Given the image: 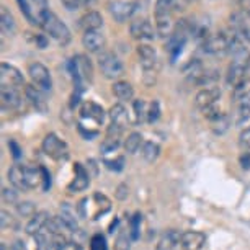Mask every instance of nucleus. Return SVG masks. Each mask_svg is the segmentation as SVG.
Returning <instances> with one entry per match:
<instances>
[{"label": "nucleus", "instance_id": "1", "mask_svg": "<svg viewBox=\"0 0 250 250\" xmlns=\"http://www.w3.org/2000/svg\"><path fill=\"white\" fill-rule=\"evenodd\" d=\"M229 54H230V58H232L230 64L249 69V65H250V31L247 26L230 31Z\"/></svg>", "mask_w": 250, "mask_h": 250}, {"label": "nucleus", "instance_id": "2", "mask_svg": "<svg viewBox=\"0 0 250 250\" xmlns=\"http://www.w3.org/2000/svg\"><path fill=\"white\" fill-rule=\"evenodd\" d=\"M40 28H43L46 35H49V38H53L56 43L61 46H67L70 40H72L69 26L51 10H48L40 18Z\"/></svg>", "mask_w": 250, "mask_h": 250}, {"label": "nucleus", "instance_id": "3", "mask_svg": "<svg viewBox=\"0 0 250 250\" xmlns=\"http://www.w3.org/2000/svg\"><path fill=\"white\" fill-rule=\"evenodd\" d=\"M173 10H175V0H157L155 2V30L160 38H168L175 28L172 21Z\"/></svg>", "mask_w": 250, "mask_h": 250}, {"label": "nucleus", "instance_id": "4", "mask_svg": "<svg viewBox=\"0 0 250 250\" xmlns=\"http://www.w3.org/2000/svg\"><path fill=\"white\" fill-rule=\"evenodd\" d=\"M98 65H100V70L105 79L115 80L125 74V65L115 53H108V51L102 53L100 59H98Z\"/></svg>", "mask_w": 250, "mask_h": 250}, {"label": "nucleus", "instance_id": "5", "mask_svg": "<svg viewBox=\"0 0 250 250\" xmlns=\"http://www.w3.org/2000/svg\"><path fill=\"white\" fill-rule=\"evenodd\" d=\"M28 75H30L33 85L43 92H51L53 88V79H51L49 69L41 62H33L28 65Z\"/></svg>", "mask_w": 250, "mask_h": 250}, {"label": "nucleus", "instance_id": "6", "mask_svg": "<svg viewBox=\"0 0 250 250\" xmlns=\"http://www.w3.org/2000/svg\"><path fill=\"white\" fill-rule=\"evenodd\" d=\"M229 46H230V35H226V33L209 35L201 43L203 51L206 54H213V56H223L226 53H229Z\"/></svg>", "mask_w": 250, "mask_h": 250}, {"label": "nucleus", "instance_id": "7", "mask_svg": "<svg viewBox=\"0 0 250 250\" xmlns=\"http://www.w3.org/2000/svg\"><path fill=\"white\" fill-rule=\"evenodd\" d=\"M43 152L54 160H65L69 157V147L62 139H59L54 133H49L43 139Z\"/></svg>", "mask_w": 250, "mask_h": 250}, {"label": "nucleus", "instance_id": "8", "mask_svg": "<svg viewBox=\"0 0 250 250\" xmlns=\"http://www.w3.org/2000/svg\"><path fill=\"white\" fill-rule=\"evenodd\" d=\"M129 33L138 41H152L155 35H157V30L154 28L147 17H139L131 21Z\"/></svg>", "mask_w": 250, "mask_h": 250}, {"label": "nucleus", "instance_id": "9", "mask_svg": "<svg viewBox=\"0 0 250 250\" xmlns=\"http://www.w3.org/2000/svg\"><path fill=\"white\" fill-rule=\"evenodd\" d=\"M108 12L118 23H125L138 12V2H126V0H111L108 3Z\"/></svg>", "mask_w": 250, "mask_h": 250}, {"label": "nucleus", "instance_id": "10", "mask_svg": "<svg viewBox=\"0 0 250 250\" xmlns=\"http://www.w3.org/2000/svg\"><path fill=\"white\" fill-rule=\"evenodd\" d=\"M0 87H12L18 88V90L25 87V79H23L20 69L8 62H2L0 65Z\"/></svg>", "mask_w": 250, "mask_h": 250}, {"label": "nucleus", "instance_id": "11", "mask_svg": "<svg viewBox=\"0 0 250 250\" xmlns=\"http://www.w3.org/2000/svg\"><path fill=\"white\" fill-rule=\"evenodd\" d=\"M219 98H221V90L218 87H206L196 93L195 103H196V106L205 113L206 110H209V108L218 106Z\"/></svg>", "mask_w": 250, "mask_h": 250}, {"label": "nucleus", "instance_id": "12", "mask_svg": "<svg viewBox=\"0 0 250 250\" xmlns=\"http://www.w3.org/2000/svg\"><path fill=\"white\" fill-rule=\"evenodd\" d=\"M80 118H82V120L93 121L97 126H100L102 123L105 121V110H103V106L98 105L97 102L87 100L80 106Z\"/></svg>", "mask_w": 250, "mask_h": 250}, {"label": "nucleus", "instance_id": "13", "mask_svg": "<svg viewBox=\"0 0 250 250\" xmlns=\"http://www.w3.org/2000/svg\"><path fill=\"white\" fill-rule=\"evenodd\" d=\"M82 44L90 53H102L106 46V38L100 30L85 31L82 36Z\"/></svg>", "mask_w": 250, "mask_h": 250}, {"label": "nucleus", "instance_id": "14", "mask_svg": "<svg viewBox=\"0 0 250 250\" xmlns=\"http://www.w3.org/2000/svg\"><path fill=\"white\" fill-rule=\"evenodd\" d=\"M123 131H125V129L120 128V126L111 125V123H110V126H108V129H106V136H105V139H103L102 147H100L103 154L115 152V150L120 147Z\"/></svg>", "mask_w": 250, "mask_h": 250}, {"label": "nucleus", "instance_id": "15", "mask_svg": "<svg viewBox=\"0 0 250 250\" xmlns=\"http://www.w3.org/2000/svg\"><path fill=\"white\" fill-rule=\"evenodd\" d=\"M74 172H75V178L69 183L67 190L70 193L83 191L85 188H88V185H90V173L87 172V168L83 167V165L80 164V162H75Z\"/></svg>", "mask_w": 250, "mask_h": 250}, {"label": "nucleus", "instance_id": "16", "mask_svg": "<svg viewBox=\"0 0 250 250\" xmlns=\"http://www.w3.org/2000/svg\"><path fill=\"white\" fill-rule=\"evenodd\" d=\"M25 95L28 98V102L31 103V106L35 108L38 113L44 115L48 111V102H46V97H44V92L40 90L38 87L35 85H26L25 87Z\"/></svg>", "mask_w": 250, "mask_h": 250}, {"label": "nucleus", "instance_id": "17", "mask_svg": "<svg viewBox=\"0 0 250 250\" xmlns=\"http://www.w3.org/2000/svg\"><path fill=\"white\" fill-rule=\"evenodd\" d=\"M0 103L3 110H17L21 105L20 90L12 87H0Z\"/></svg>", "mask_w": 250, "mask_h": 250}, {"label": "nucleus", "instance_id": "18", "mask_svg": "<svg viewBox=\"0 0 250 250\" xmlns=\"http://www.w3.org/2000/svg\"><path fill=\"white\" fill-rule=\"evenodd\" d=\"M182 247L183 250H201L206 244V235L198 230H187L182 234Z\"/></svg>", "mask_w": 250, "mask_h": 250}, {"label": "nucleus", "instance_id": "19", "mask_svg": "<svg viewBox=\"0 0 250 250\" xmlns=\"http://www.w3.org/2000/svg\"><path fill=\"white\" fill-rule=\"evenodd\" d=\"M180 242H182V234L177 229H168L160 235L155 250H175Z\"/></svg>", "mask_w": 250, "mask_h": 250}, {"label": "nucleus", "instance_id": "20", "mask_svg": "<svg viewBox=\"0 0 250 250\" xmlns=\"http://www.w3.org/2000/svg\"><path fill=\"white\" fill-rule=\"evenodd\" d=\"M102 26H103V17L98 12H95V10L87 12L85 15H83L79 20V28L83 33H85V31H92V30H100Z\"/></svg>", "mask_w": 250, "mask_h": 250}, {"label": "nucleus", "instance_id": "21", "mask_svg": "<svg viewBox=\"0 0 250 250\" xmlns=\"http://www.w3.org/2000/svg\"><path fill=\"white\" fill-rule=\"evenodd\" d=\"M108 116H110L111 125L120 126V128H123V129L128 128L129 115H128V110H126V108L121 105V103H116V105H113L110 108V113H108Z\"/></svg>", "mask_w": 250, "mask_h": 250}, {"label": "nucleus", "instance_id": "22", "mask_svg": "<svg viewBox=\"0 0 250 250\" xmlns=\"http://www.w3.org/2000/svg\"><path fill=\"white\" fill-rule=\"evenodd\" d=\"M51 219V216L48 214V211H38V213L30 219V223L26 224V234L36 235L44 229V226L48 224V221Z\"/></svg>", "mask_w": 250, "mask_h": 250}, {"label": "nucleus", "instance_id": "23", "mask_svg": "<svg viewBox=\"0 0 250 250\" xmlns=\"http://www.w3.org/2000/svg\"><path fill=\"white\" fill-rule=\"evenodd\" d=\"M0 30L3 36H13L17 31V21L7 7H2L0 10Z\"/></svg>", "mask_w": 250, "mask_h": 250}, {"label": "nucleus", "instance_id": "24", "mask_svg": "<svg viewBox=\"0 0 250 250\" xmlns=\"http://www.w3.org/2000/svg\"><path fill=\"white\" fill-rule=\"evenodd\" d=\"M8 180L17 190H21V191H26L28 187H26V178H25V165H13V167L8 170Z\"/></svg>", "mask_w": 250, "mask_h": 250}, {"label": "nucleus", "instance_id": "25", "mask_svg": "<svg viewBox=\"0 0 250 250\" xmlns=\"http://www.w3.org/2000/svg\"><path fill=\"white\" fill-rule=\"evenodd\" d=\"M111 90L118 100H121V102H129V100H133V97H134V88L129 82H126V80H118V82H115Z\"/></svg>", "mask_w": 250, "mask_h": 250}, {"label": "nucleus", "instance_id": "26", "mask_svg": "<svg viewBox=\"0 0 250 250\" xmlns=\"http://www.w3.org/2000/svg\"><path fill=\"white\" fill-rule=\"evenodd\" d=\"M92 201H93V208H95V211H93V214H92V219H98L100 216H103L111 209L110 198L102 195V193H95V195L92 196Z\"/></svg>", "mask_w": 250, "mask_h": 250}, {"label": "nucleus", "instance_id": "27", "mask_svg": "<svg viewBox=\"0 0 250 250\" xmlns=\"http://www.w3.org/2000/svg\"><path fill=\"white\" fill-rule=\"evenodd\" d=\"M59 218L65 224L67 230H72V232H75V230L79 229L77 218H75V209H74V208H70L67 203H64V205L61 206V216H59Z\"/></svg>", "mask_w": 250, "mask_h": 250}, {"label": "nucleus", "instance_id": "28", "mask_svg": "<svg viewBox=\"0 0 250 250\" xmlns=\"http://www.w3.org/2000/svg\"><path fill=\"white\" fill-rule=\"evenodd\" d=\"M36 240V250H53L54 247L58 249V242H56V235L48 232L46 229L41 230L40 234L35 235Z\"/></svg>", "mask_w": 250, "mask_h": 250}, {"label": "nucleus", "instance_id": "29", "mask_svg": "<svg viewBox=\"0 0 250 250\" xmlns=\"http://www.w3.org/2000/svg\"><path fill=\"white\" fill-rule=\"evenodd\" d=\"M232 98H234V103H239V102L250 98V79L245 77L242 82L237 83V85L232 88Z\"/></svg>", "mask_w": 250, "mask_h": 250}, {"label": "nucleus", "instance_id": "30", "mask_svg": "<svg viewBox=\"0 0 250 250\" xmlns=\"http://www.w3.org/2000/svg\"><path fill=\"white\" fill-rule=\"evenodd\" d=\"M17 3H18V8H20L21 15L26 18V21H30L31 25H35V26H40V21H38V17L35 10H33V7L30 5V2H28V0H17Z\"/></svg>", "mask_w": 250, "mask_h": 250}, {"label": "nucleus", "instance_id": "31", "mask_svg": "<svg viewBox=\"0 0 250 250\" xmlns=\"http://www.w3.org/2000/svg\"><path fill=\"white\" fill-rule=\"evenodd\" d=\"M133 110H134L136 123H138V125H141V123H146V121H147L149 103H146L144 100H134V102H133Z\"/></svg>", "mask_w": 250, "mask_h": 250}, {"label": "nucleus", "instance_id": "32", "mask_svg": "<svg viewBox=\"0 0 250 250\" xmlns=\"http://www.w3.org/2000/svg\"><path fill=\"white\" fill-rule=\"evenodd\" d=\"M143 144V134L141 133H131L128 139L125 141V150L128 154H136Z\"/></svg>", "mask_w": 250, "mask_h": 250}, {"label": "nucleus", "instance_id": "33", "mask_svg": "<svg viewBox=\"0 0 250 250\" xmlns=\"http://www.w3.org/2000/svg\"><path fill=\"white\" fill-rule=\"evenodd\" d=\"M160 155V146L157 143H144L143 146V157L147 162H155Z\"/></svg>", "mask_w": 250, "mask_h": 250}, {"label": "nucleus", "instance_id": "34", "mask_svg": "<svg viewBox=\"0 0 250 250\" xmlns=\"http://www.w3.org/2000/svg\"><path fill=\"white\" fill-rule=\"evenodd\" d=\"M131 240H133V237L129 234V229H121L115 240V250H129Z\"/></svg>", "mask_w": 250, "mask_h": 250}, {"label": "nucleus", "instance_id": "35", "mask_svg": "<svg viewBox=\"0 0 250 250\" xmlns=\"http://www.w3.org/2000/svg\"><path fill=\"white\" fill-rule=\"evenodd\" d=\"M26 40L30 41L31 44H35L38 49H46L49 44L48 36L43 35V33H26Z\"/></svg>", "mask_w": 250, "mask_h": 250}, {"label": "nucleus", "instance_id": "36", "mask_svg": "<svg viewBox=\"0 0 250 250\" xmlns=\"http://www.w3.org/2000/svg\"><path fill=\"white\" fill-rule=\"evenodd\" d=\"M138 54H139V59L141 61H155V59H159L157 58V53H155V49L150 44L141 43L138 46Z\"/></svg>", "mask_w": 250, "mask_h": 250}, {"label": "nucleus", "instance_id": "37", "mask_svg": "<svg viewBox=\"0 0 250 250\" xmlns=\"http://www.w3.org/2000/svg\"><path fill=\"white\" fill-rule=\"evenodd\" d=\"M17 211L23 218H33V216L36 214V206H35V203H31V201H21L17 205Z\"/></svg>", "mask_w": 250, "mask_h": 250}, {"label": "nucleus", "instance_id": "38", "mask_svg": "<svg viewBox=\"0 0 250 250\" xmlns=\"http://www.w3.org/2000/svg\"><path fill=\"white\" fill-rule=\"evenodd\" d=\"M141 223H143V214L136 213L133 218L129 219V234L133 240L139 239V230H141Z\"/></svg>", "mask_w": 250, "mask_h": 250}, {"label": "nucleus", "instance_id": "39", "mask_svg": "<svg viewBox=\"0 0 250 250\" xmlns=\"http://www.w3.org/2000/svg\"><path fill=\"white\" fill-rule=\"evenodd\" d=\"M28 2H30V5L33 7V10H35L36 17H38V21H40V18L49 10L48 0H28Z\"/></svg>", "mask_w": 250, "mask_h": 250}, {"label": "nucleus", "instance_id": "40", "mask_svg": "<svg viewBox=\"0 0 250 250\" xmlns=\"http://www.w3.org/2000/svg\"><path fill=\"white\" fill-rule=\"evenodd\" d=\"M90 250H108V244H106L105 235H102V234L92 235V239H90Z\"/></svg>", "mask_w": 250, "mask_h": 250}, {"label": "nucleus", "instance_id": "41", "mask_svg": "<svg viewBox=\"0 0 250 250\" xmlns=\"http://www.w3.org/2000/svg\"><path fill=\"white\" fill-rule=\"evenodd\" d=\"M103 164H105L106 168H110V170L121 172L123 168H125V157L120 155V157H116V159H105Z\"/></svg>", "mask_w": 250, "mask_h": 250}, {"label": "nucleus", "instance_id": "42", "mask_svg": "<svg viewBox=\"0 0 250 250\" xmlns=\"http://www.w3.org/2000/svg\"><path fill=\"white\" fill-rule=\"evenodd\" d=\"M159 116H160V105H159V102L157 100H154V102H150L149 103V110H147V123H155L159 120Z\"/></svg>", "mask_w": 250, "mask_h": 250}, {"label": "nucleus", "instance_id": "43", "mask_svg": "<svg viewBox=\"0 0 250 250\" xmlns=\"http://www.w3.org/2000/svg\"><path fill=\"white\" fill-rule=\"evenodd\" d=\"M0 226H2V229H17L18 224L15 218H13L12 214H8L7 211H2V218H0Z\"/></svg>", "mask_w": 250, "mask_h": 250}, {"label": "nucleus", "instance_id": "44", "mask_svg": "<svg viewBox=\"0 0 250 250\" xmlns=\"http://www.w3.org/2000/svg\"><path fill=\"white\" fill-rule=\"evenodd\" d=\"M239 144H240V147H242L244 150L250 152V126H249V128H245L242 133H240Z\"/></svg>", "mask_w": 250, "mask_h": 250}, {"label": "nucleus", "instance_id": "45", "mask_svg": "<svg viewBox=\"0 0 250 250\" xmlns=\"http://www.w3.org/2000/svg\"><path fill=\"white\" fill-rule=\"evenodd\" d=\"M8 147H10V152L13 155V159H20L21 157V147L17 144V141H13V139L8 141Z\"/></svg>", "mask_w": 250, "mask_h": 250}, {"label": "nucleus", "instance_id": "46", "mask_svg": "<svg viewBox=\"0 0 250 250\" xmlns=\"http://www.w3.org/2000/svg\"><path fill=\"white\" fill-rule=\"evenodd\" d=\"M239 162H240V167H242L244 170H249V168H250V152L244 150V152L240 154V157H239Z\"/></svg>", "mask_w": 250, "mask_h": 250}, {"label": "nucleus", "instance_id": "47", "mask_svg": "<svg viewBox=\"0 0 250 250\" xmlns=\"http://www.w3.org/2000/svg\"><path fill=\"white\" fill-rule=\"evenodd\" d=\"M128 195H129V188H128V185L121 183V185L116 188V198H118V200H126V198H128Z\"/></svg>", "mask_w": 250, "mask_h": 250}, {"label": "nucleus", "instance_id": "48", "mask_svg": "<svg viewBox=\"0 0 250 250\" xmlns=\"http://www.w3.org/2000/svg\"><path fill=\"white\" fill-rule=\"evenodd\" d=\"M56 250H83V249H82V245L77 244V242H64Z\"/></svg>", "mask_w": 250, "mask_h": 250}, {"label": "nucleus", "instance_id": "49", "mask_svg": "<svg viewBox=\"0 0 250 250\" xmlns=\"http://www.w3.org/2000/svg\"><path fill=\"white\" fill-rule=\"evenodd\" d=\"M41 170H43V190L44 191H48L49 188H51V175H49V172L46 170V167H41Z\"/></svg>", "mask_w": 250, "mask_h": 250}, {"label": "nucleus", "instance_id": "50", "mask_svg": "<svg viewBox=\"0 0 250 250\" xmlns=\"http://www.w3.org/2000/svg\"><path fill=\"white\" fill-rule=\"evenodd\" d=\"M240 7V12L244 13L245 17H250V0H235Z\"/></svg>", "mask_w": 250, "mask_h": 250}, {"label": "nucleus", "instance_id": "51", "mask_svg": "<svg viewBox=\"0 0 250 250\" xmlns=\"http://www.w3.org/2000/svg\"><path fill=\"white\" fill-rule=\"evenodd\" d=\"M2 195H3V200H5V201H10V203H15L17 201V191L8 190V188H3Z\"/></svg>", "mask_w": 250, "mask_h": 250}, {"label": "nucleus", "instance_id": "52", "mask_svg": "<svg viewBox=\"0 0 250 250\" xmlns=\"http://www.w3.org/2000/svg\"><path fill=\"white\" fill-rule=\"evenodd\" d=\"M193 2L195 0H175V10H185V7Z\"/></svg>", "mask_w": 250, "mask_h": 250}, {"label": "nucleus", "instance_id": "53", "mask_svg": "<svg viewBox=\"0 0 250 250\" xmlns=\"http://www.w3.org/2000/svg\"><path fill=\"white\" fill-rule=\"evenodd\" d=\"M10 250H28V249H26V245L23 240H15V242L12 244Z\"/></svg>", "mask_w": 250, "mask_h": 250}, {"label": "nucleus", "instance_id": "54", "mask_svg": "<svg viewBox=\"0 0 250 250\" xmlns=\"http://www.w3.org/2000/svg\"><path fill=\"white\" fill-rule=\"evenodd\" d=\"M118 223H120V219H118V218L113 219V223L110 224V228H108V232H115V229H116Z\"/></svg>", "mask_w": 250, "mask_h": 250}]
</instances>
